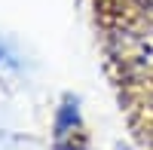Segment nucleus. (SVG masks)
Instances as JSON below:
<instances>
[{
    "mask_svg": "<svg viewBox=\"0 0 153 150\" xmlns=\"http://www.w3.org/2000/svg\"><path fill=\"white\" fill-rule=\"evenodd\" d=\"M92 22L123 120L153 150V0H92Z\"/></svg>",
    "mask_w": 153,
    "mask_h": 150,
    "instance_id": "obj_1",
    "label": "nucleus"
}]
</instances>
